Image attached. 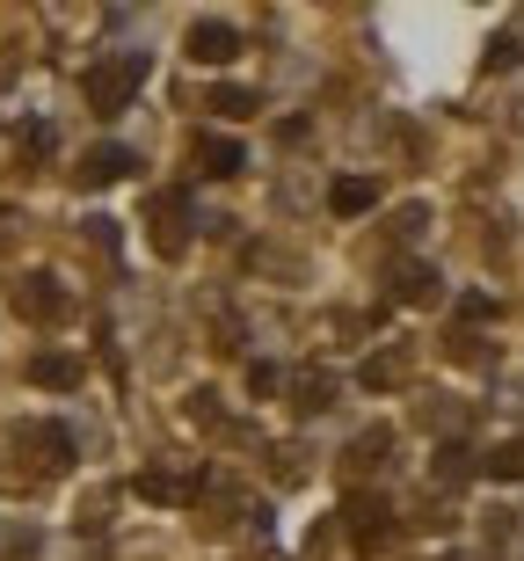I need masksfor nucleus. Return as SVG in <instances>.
I'll use <instances>...</instances> for the list:
<instances>
[{
	"label": "nucleus",
	"instance_id": "1",
	"mask_svg": "<svg viewBox=\"0 0 524 561\" xmlns=\"http://www.w3.org/2000/svg\"><path fill=\"white\" fill-rule=\"evenodd\" d=\"M139 88H147V51H125V59H109V66L88 73V103L103 110V117H117Z\"/></svg>",
	"mask_w": 524,
	"mask_h": 561
},
{
	"label": "nucleus",
	"instance_id": "2",
	"mask_svg": "<svg viewBox=\"0 0 524 561\" xmlns=\"http://www.w3.org/2000/svg\"><path fill=\"white\" fill-rule=\"evenodd\" d=\"M183 51H189V66H233V59H241V30L219 22V15H205V22H189Z\"/></svg>",
	"mask_w": 524,
	"mask_h": 561
},
{
	"label": "nucleus",
	"instance_id": "3",
	"mask_svg": "<svg viewBox=\"0 0 524 561\" xmlns=\"http://www.w3.org/2000/svg\"><path fill=\"white\" fill-rule=\"evenodd\" d=\"M15 313H22V321H66V313H73V291H66L59 277L30 271V277L15 285Z\"/></svg>",
	"mask_w": 524,
	"mask_h": 561
},
{
	"label": "nucleus",
	"instance_id": "4",
	"mask_svg": "<svg viewBox=\"0 0 524 561\" xmlns=\"http://www.w3.org/2000/svg\"><path fill=\"white\" fill-rule=\"evenodd\" d=\"M342 533H350V547L372 554V547L394 540V511H386L379 496H350V503H342Z\"/></svg>",
	"mask_w": 524,
	"mask_h": 561
},
{
	"label": "nucleus",
	"instance_id": "5",
	"mask_svg": "<svg viewBox=\"0 0 524 561\" xmlns=\"http://www.w3.org/2000/svg\"><path fill=\"white\" fill-rule=\"evenodd\" d=\"M147 227H153V249H161V255H183L189 249V233H183L189 227V197H183V190H161Z\"/></svg>",
	"mask_w": 524,
	"mask_h": 561
},
{
	"label": "nucleus",
	"instance_id": "6",
	"mask_svg": "<svg viewBox=\"0 0 524 561\" xmlns=\"http://www.w3.org/2000/svg\"><path fill=\"white\" fill-rule=\"evenodd\" d=\"M197 168H205V175H219V183H233V175L248 168V146L226 139V131H197Z\"/></svg>",
	"mask_w": 524,
	"mask_h": 561
},
{
	"label": "nucleus",
	"instance_id": "7",
	"mask_svg": "<svg viewBox=\"0 0 524 561\" xmlns=\"http://www.w3.org/2000/svg\"><path fill=\"white\" fill-rule=\"evenodd\" d=\"M131 168H139V153H131V146H117V139H109V146H95V153H88V161H81V183H88V190H109V183H125Z\"/></svg>",
	"mask_w": 524,
	"mask_h": 561
},
{
	"label": "nucleus",
	"instance_id": "8",
	"mask_svg": "<svg viewBox=\"0 0 524 561\" xmlns=\"http://www.w3.org/2000/svg\"><path fill=\"white\" fill-rule=\"evenodd\" d=\"M30 387H51V394L81 387V357H66V351H37V357H30Z\"/></svg>",
	"mask_w": 524,
	"mask_h": 561
},
{
	"label": "nucleus",
	"instance_id": "9",
	"mask_svg": "<svg viewBox=\"0 0 524 561\" xmlns=\"http://www.w3.org/2000/svg\"><path fill=\"white\" fill-rule=\"evenodd\" d=\"M372 205H379L372 175H336V190H328V211H336V219H357V211H372Z\"/></svg>",
	"mask_w": 524,
	"mask_h": 561
},
{
	"label": "nucleus",
	"instance_id": "10",
	"mask_svg": "<svg viewBox=\"0 0 524 561\" xmlns=\"http://www.w3.org/2000/svg\"><path fill=\"white\" fill-rule=\"evenodd\" d=\"M488 481H524V437H510V445H496V453L481 459Z\"/></svg>",
	"mask_w": 524,
	"mask_h": 561
},
{
	"label": "nucleus",
	"instance_id": "11",
	"mask_svg": "<svg viewBox=\"0 0 524 561\" xmlns=\"http://www.w3.org/2000/svg\"><path fill=\"white\" fill-rule=\"evenodd\" d=\"M211 110H219V117H233V125H241V117H255V110H263V95H255V88H211Z\"/></svg>",
	"mask_w": 524,
	"mask_h": 561
},
{
	"label": "nucleus",
	"instance_id": "12",
	"mask_svg": "<svg viewBox=\"0 0 524 561\" xmlns=\"http://www.w3.org/2000/svg\"><path fill=\"white\" fill-rule=\"evenodd\" d=\"M524 66V37L517 30H496V37H488V73H517Z\"/></svg>",
	"mask_w": 524,
	"mask_h": 561
},
{
	"label": "nucleus",
	"instance_id": "13",
	"mask_svg": "<svg viewBox=\"0 0 524 561\" xmlns=\"http://www.w3.org/2000/svg\"><path fill=\"white\" fill-rule=\"evenodd\" d=\"M438 285H444L438 271H400V299H408V307H422V299H438Z\"/></svg>",
	"mask_w": 524,
	"mask_h": 561
},
{
	"label": "nucleus",
	"instance_id": "14",
	"mask_svg": "<svg viewBox=\"0 0 524 561\" xmlns=\"http://www.w3.org/2000/svg\"><path fill=\"white\" fill-rule=\"evenodd\" d=\"M386 445H394V431H364L350 445V467H379V459H386Z\"/></svg>",
	"mask_w": 524,
	"mask_h": 561
},
{
	"label": "nucleus",
	"instance_id": "15",
	"mask_svg": "<svg viewBox=\"0 0 524 561\" xmlns=\"http://www.w3.org/2000/svg\"><path fill=\"white\" fill-rule=\"evenodd\" d=\"M328 394H336V379L306 373V387H299V409H306V416H321V409H328Z\"/></svg>",
	"mask_w": 524,
	"mask_h": 561
},
{
	"label": "nucleus",
	"instance_id": "16",
	"mask_svg": "<svg viewBox=\"0 0 524 561\" xmlns=\"http://www.w3.org/2000/svg\"><path fill=\"white\" fill-rule=\"evenodd\" d=\"M139 496H153V503H183V481H175V474H139Z\"/></svg>",
	"mask_w": 524,
	"mask_h": 561
},
{
	"label": "nucleus",
	"instance_id": "17",
	"mask_svg": "<svg viewBox=\"0 0 524 561\" xmlns=\"http://www.w3.org/2000/svg\"><path fill=\"white\" fill-rule=\"evenodd\" d=\"M51 146H59V131H51V125H30V131H22V153H30V161H51Z\"/></svg>",
	"mask_w": 524,
	"mask_h": 561
},
{
	"label": "nucleus",
	"instance_id": "18",
	"mask_svg": "<svg viewBox=\"0 0 524 561\" xmlns=\"http://www.w3.org/2000/svg\"><path fill=\"white\" fill-rule=\"evenodd\" d=\"M357 379H364V387H394V379H400V357H379V365H364Z\"/></svg>",
	"mask_w": 524,
	"mask_h": 561
},
{
	"label": "nucleus",
	"instance_id": "19",
	"mask_svg": "<svg viewBox=\"0 0 524 561\" xmlns=\"http://www.w3.org/2000/svg\"><path fill=\"white\" fill-rule=\"evenodd\" d=\"M459 313H466V321H496V299H481V291H466V299H459Z\"/></svg>",
	"mask_w": 524,
	"mask_h": 561
},
{
	"label": "nucleus",
	"instance_id": "20",
	"mask_svg": "<svg viewBox=\"0 0 524 561\" xmlns=\"http://www.w3.org/2000/svg\"><path fill=\"white\" fill-rule=\"evenodd\" d=\"M438 474L444 481H466V453H459V445H452V453H438Z\"/></svg>",
	"mask_w": 524,
	"mask_h": 561
},
{
	"label": "nucleus",
	"instance_id": "21",
	"mask_svg": "<svg viewBox=\"0 0 524 561\" xmlns=\"http://www.w3.org/2000/svg\"><path fill=\"white\" fill-rule=\"evenodd\" d=\"M277 387V365H248V394H270Z\"/></svg>",
	"mask_w": 524,
	"mask_h": 561
}]
</instances>
